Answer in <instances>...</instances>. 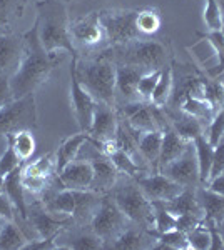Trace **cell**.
<instances>
[{
	"mask_svg": "<svg viewBox=\"0 0 224 250\" xmlns=\"http://www.w3.org/2000/svg\"><path fill=\"white\" fill-rule=\"evenodd\" d=\"M24 54V35L0 27V77H12Z\"/></svg>",
	"mask_w": 224,
	"mask_h": 250,
	"instance_id": "obj_16",
	"label": "cell"
},
{
	"mask_svg": "<svg viewBox=\"0 0 224 250\" xmlns=\"http://www.w3.org/2000/svg\"><path fill=\"white\" fill-rule=\"evenodd\" d=\"M91 140V135L89 132H82L80 130L79 134H74L71 137H67L60 147L57 148V154H55V173H59L62 170L66 165H69L72 160H75L79 157L80 148L84 147L85 144Z\"/></svg>",
	"mask_w": 224,
	"mask_h": 250,
	"instance_id": "obj_26",
	"label": "cell"
},
{
	"mask_svg": "<svg viewBox=\"0 0 224 250\" xmlns=\"http://www.w3.org/2000/svg\"><path fill=\"white\" fill-rule=\"evenodd\" d=\"M3 222H5V220H3V219H0V230H2V225H3Z\"/></svg>",
	"mask_w": 224,
	"mask_h": 250,
	"instance_id": "obj_55",
	"label": "cell"
},
{
	"mask_svg": "<svg viewBox=\"0 0 224 250\" xmlns=\"http://www.w3.org/2000/svg\"><path fill=\"white\" fill-rule=\"evenodd\" d=\"M9 147V135H0V157Z\"/></svg>",
	"mask_w": 224,
	"mask_h": 250,
	"instance_id": "obj_51",
	"label": "cell"
},
{
	"mask_svg": "<svg viewBox=\"0 0 224 250\" xmlns=\"http://www.w3.org/2000/svg\"><path fill=\"white\" fill-rule=\"evenodd\" d=\"M152 249H161V250H191L189 242H187L186 232L174 229V230L157 233L156 242H154Z\"/></svg>",
	"mask_w": 224,
	"mask_h": 250,
	"instance_id": "obj_35",
	"label": "cell"
},
{
	"mask_svg": "<svg viewBox=\"0 0 224 250\" xmlns=\"http://www.w3.org/2000/svg\"><path fill=\"white\" fill-rule=\"evenodd\" d=\"M218 2H219V3H221V5L224 7V0H218Z\"/></svg>",
	"mask_w": 224,
	"mask_h": 250,
	"instance_id": "obj_56",
	"label": "cell"
},
{
	"mask_svg": "<svg viewBox=\"0 0 224 250\" xmlns=\"http://www.w3.org/2000/svg\"><path fill=\"white\" fill-rule=\"evenodd\" d=\"M0 219H3V220L17 219V210H15L14 204L10 202V199L5 195V193L0 195Z\"/></svg>",
	"mask_w": 224,
	"mask_h": 250,
	"instance_id": "obj_48",
	"label": "cell"
},
{
	"mask_svg": "<svg viewBox=\"0 0 224 250\" xmlns=\"http://www.w3.org/2000/svg\"><path fill=\"white\" fill-rule=\"evenodd\" d=\"M107 55L116 65H134L149 70H162L173 63V48L168 40L137 39L124 45L107 47Z\"/></svg>",
	"mask_w": 224,
	"mask_h": 250,
	"instance_id": "obj_3",
	"label": "cell"
},
{
	"mask_svg": "<svg viewBox=\"0 0 224 250\" xmlns=\"http://www.w3.org/2000/svg\"><path fill=\"white\" fill-rule=\"evenodd\" d=\"M221 3L218 0H204V23L207 30H221Z\"/></svg>",
	"mask_w": 224,
	"mask_h": 250,
	"instance_id": "obj_43",
	"label": "cell"
},
{
	"mask_svg": "<svg viewBox=\"0 0 224 250\" xmlns=\"http://www.w3.org/2000/svg\"><path fill=\"white\" fill-rule=\"evenodd\" d=\"M37 127L35 95L14 99L0 110V135H12L20 130H34Z\"/></svg>",
	"mask_w": 224,
	"mask_h": 250,
	"instance_id": "obj_8",
	"label": "cell"
},
{
	"mask_svg": "<svg viewBox=\"0 0 224 250\" xmlns=\"http://www.w3.org/2000/svg\"><path fill=\"white\" fill-rule=\"evenodd\" d=\"M137 184H139L141 190L144 192V195L148 197L150 202H168V200L174 199L179 195L184 187L179 185L177 182L171 180L168 175L161 172L156 173H144V175L137 177Z\"/></svg>",
	"mask_w": 224,
	"mask_h": 250,
	"instance_id": "obj_15",
	"label": "cell"
},
{
	"mask_svg": "<svg viewBox=\"0 0 224 250\" xmlns=\"http://www.w3.org/2000/svg\"><path fill=\"white\" fill-rule=\"evenodd\" d=\"M71 227L64 229L62 232L57 235V247L59 249H74V250H97L104 249V240L99 235L92 232V229L89 227L85 230L84 224H80V229H72Z\"/></svg>",
	"mask_w": 224,
	"mask_h": 250,
	"instance_id": "obj_19",
	"label": "cell"
},
{
	"mask_svg": "<svg viewBox=\"0 0 224 250\" xmlns=\"http://www.w3.org/2000/svg\"><path fill=\"white\" fill-rule=\"evenodd\" d=\"M159 172L168 175L171 180L182 185L184 188H198L199 185H202L201 179H199V167H198L194 144H191L187 147V150L179 159L168 164Z\"/></svg>",
	"mask_w": 224,
	"mask_h": 250,
	"instance_id": "obj_12",
	"label": "cell"
},
{
	"mask_svg": "<svg viewBox=\"0 0 224 250\" xmlns=\"http://www.w3.org/2000/svg\"><path fill=\"white\" fill-rule=\"evenodd\" d=\"M164 204H166V207H168V210L171 213H174L176 217L186 215V213H194V215L204 217L201 205L198 202L196 188H184L179 195H176L174 199H171Z\"/></svg>",
	"mask_w": 224,
	"mask_h": 250,
	"instance_id": "obj_28",
	"label": "cell"
},
{
	"mask_svg": "<svg viewBox=\"0 0 224 250\" xmlns=\"http://www.w3.org/2000/svg\"><path fill=\"white\" fill-rule=\"evenodd\" d=\"M117 128H119V114H117V108L114 105L97 102L96 110H94L91 130H89L91 142L99 148L100 144L116 139Z\"/></svg>",
	"mask_w": 224,
	"mask_h": 250,
	"instance_id": "obj_14",
	"label": "cell"
},
{
	"mask_svg": "<svg viewBox=\"0 0 224 250\" xmlns=\"http://www.w3.org/2000/svg\"><path fill=\"white\" fill-rule=\"evenodd\" d=\"M94 170L89 160L77 157L71 164L66 165L59 173H57V180L64 188H71V190H91Z\"/></svg>",
	"mask_w": 224,
	"mask_h": 250,
	"instance_id": "obj_18",
	"label": "cell"
},
{
	"mask_svg": "<svg viewBox=\"0 0 224 250\" xmlns=\"http://www.w3.org/2000/svg\"><path fill=\"white\" fill-rule=\"evenodd\" d=\"M42 205L47 208L49 212L59 213V215H67L74 219V212H75V190L71 188H64L57 192H44L42 193Z\"/></svg>",
	"mask_w": 224,
	"mask_h": 250,
	"instance_id": "obj_25",
	"label": "cell"
},
{
	"mask_svg": "<svg viewBox=\"0 0 224 250\" xmlns=\"http://www.w3.org/2000/svg\"><path fill=\"white\" fill-rule=\"evenodd\" d=\"M109 159L112 160V164L116 165V168L122 173V175H129V177L137 179V177L144 175V173H150V172L146 170L142 165L137 164L136 160H134L132 157L127 154V152L122 150L121 147L117 148L112 155H109Z\"/></svg>",
	"mask_w": 224,
	"mask_h": 250,
	"instance_id": "obj_34",
	"label": "cell"
},
{
	"mask_svg": "<svg viewBox=\"0 0 224 250\" xmlns=\"http://www.w3.org/2000/svg\"><path fill=\"white\" fill-rule=\"evenodd\" d=\"M159 77H161V70H149L141 75L139 83H137V94H139L141 100H150Z\"/></svg>",
	"mask_w": 224,
	"mask_h": 250,
	"instance_id": "obj_42",
	"label": "cell"
},
{
	"mask_svg": "<svg viewBox=\"0 0 224 250\" xmlns=\"http://www.w3.org/2000/svg\"><path fill=\"white\" fill-rule=\"evenodd\" d=\"M194 150H196V159H198V167H199V179L201 184L206 185L209 180L211 173V165H213V155H214V145L206 139V135H199L193 140Z\"/></svg>",
	"mask_w": 224,
	"mask_h": 250,
	"instance_id": "obj_29",
	"label": "cell"
},
{
	"mask_svg": "<svg viewBox=\"0 0 224 250\" xmlns=\"http://www.w3.org/2000/svg\"><path fill=\"white\" fill-rule=\"evenodd\" d=\"M198 202L201 205L204 220H214L218 224L224 222V195H219L209 190L204 185H199L196 188Z\"/></svg>",
	"mask_w": 224,
	"mask_h": 250,
	"instance_id": "obj_27",
	"label": "cell"
},
{
	"mask_svg": "<svg viewBox=\"0 0 224 250\" xmlns=\"http://www.w3.org/2000/svg\"><path fill=\"white\" fill-rule=\"evenodd\" d=\"M201 39H206L214 48L216 55H218V65L214 70H211V77L216 79L218 75L224 74V34L221 30H207L204 34H198Z\"/></svg>",
	"mask_w": 224,
	"mask_h": 250,
	"instance_id": "obj_38",
	"label": "cell"
},
{
	"mask_svg": "<svg viewBox=\"0 0 224 250\" xmlns=\"http://www.w3.org/2000/svg\"><path fill=\"white\" fill-rule=\"evenodd\" d=\"M89 152L80 159L89 160L92 165L94 177L91 184V190L99 192V193H109L112 190V187L116 185L117 179H119L121 172L116 168V165L112 164V160L107 155H104L99 148L94 145L91 140L87 142Z\"/></svg>",
	"mask_w": 224,
	"mask_h": 250,
	"instance_id": "obj_11",
	"label": "cell"
},
{
	"mask_svg": "<svg viewBox=\"0 0 224 250\" xmlns=\"http://www.w3.org/2000/svg\"><path fill=\"white\" fill-rule=\"evenodd\" d=\"M24 35V54L20 63L10 80V88L14 99H22L25 95L35 94L50 77L52 70L60 62L59 55H50L46 52L39 39L37 23L28 29Z\"/></svg>",
	"mask_w": 224,
	"mask_h": 250,
	"instance_id": "obj_1",
	"label": "cell"
},
{
	"mask_svg": "<svg viewBox=\"0 0 224 250\" xmlns=\"http://www.w3.org/2000/svg\"><path fill=\"white\" fill-rule=\"evenodd\" d=\"M20 165H24V162L19 159V155L15 154L14 148H12L10 144H9L7 150L3 152L2 157H0V177L9 175L10 172H14L15 168L20 167Z\"/></svg>",
	"mask_w": 224,
	"mask_h": 250,
	"instance_id": "obj_44",
	"label": "cell"
},
{
	"mask_svg": "<svg viewBox=\"0 0 224 250\" xmlns=\"http://www.w3.org/2000/svg\"><path fill=\"white\" fill-rule=\"evenodd\" d=\"M129 225H131V220L125 217L119 205L114 202V199L109 193H104L91 222H89V227L92 229V232L99 235L105 245L107 242L119 237Z\"/></svg>",
	"mask_w": 224,
	"mask_h": 250,
	"instance_id": "obj_7",
	"label": "cell"
},
{
	"mask_svg": "<svg viewBox=\"0 0 224 250\" xmlns=\"http://www.w3.org/2000/svg\"><path fill=\"white\" fill-rule=\"evenodd\" d=\"M186 235H187V242H189V249L209 250L211 235H209V230H207L204 222H202L201 225H198V227H194L193 230H189Z\"/></svg>",
	"mask_w": 224,
	"mask_h": 250,
	"instance_id": "obj_40",
	"label": "cell"
},
{
	"mask_svg": "<svg viewBox=\"0 0 224 250\" xmlns=\"http://www.w3.org/2000/svg\"><path fill=\"white\" fill-rule=\"evenodd\" d=\"M64 2H71V0H64Z\"/></svg>",
	"mask_w": 224,
	"mask_h": 250,
	"instance_id": "obj_57",
	"label": "cell"
},
{
	"mask_svg": "<svg viewBox=\"0 0 224 250\" xmlns=\"http://www.w3.org/2000/svg\"><path fill=\"white\" fill-rule=\"evenodd\" d=\"M204 135L213 145H216L224 137V107H221L219 110H216L213 119H211L209 124H207Z\"/></svg>",
	"mask_w": 224,
	"mask_h": 250,
	"instance_id": "obj_41",
	"label": "cell"
},
{
	"mask_svg": "<svg viewBox=\"0 0 224 250\" xmlns=\"http://www.w3.org/2000/svg\"><path fill=\"white\" fill-rule=\"evenodd\" d=\"M164 108H166V114H168L171 127H173L182 139L193 142L196 137L204 134L206 125L202 120H199L189 114H184V112L179 110V108H168V107H164Z\"/></svg>",
	"mask_w": 224,
	"mask_h": 250,
	"instance_id": "obj_21",
	"label": "cell"
},
{
	"mask_svg": "<svg viewBox=\"0 0 224 250\" xmlns=\"http://www.w3.org/2000/svg\"><path fill=\"white\" fill-rule=\"evenodd\" d=\"M27 0H0V27H9L24 15Z\"/></svg>",
	"mask_w": 224,
	"mask_h": 250,
	"instance_id": "obj_39",
	"label": "cell"
},
{
	"mask_svg": "<svg viewBox=\"0 0 224 250\" xmlns=\"http://www.w3.org/2000/svg\"><path fill=\"white\" fill-rule=\"evenodd\" d=\"M191 144L193 142L182 139L169 124L168 127L162 130V145H161V154H159L157 170H161V168H164L168 164L179 159V157L187 150V147H189Z\"/></svg>",
	"mask_w": 224,
	"mask_h": 250,
	"instance_id": "obj_22",
	"label": "cell"
},
{
	"mask_svg": "<svg viewBox=\"0 0 224 250\" xmlns=\"http://www.w3.org/2000/svg\"><path fill=\"white\" fill-rule=\"evenodd\" d=\"M161 145H162V130H150L142 132L137 142L139 148V155L142 159V164L150 173H156L157 164H159V154H161Z\"/></svg>",
	"mask_w": 224,
	"mask_h": 250,
	"instance_id": "obj_24",
	"label": "cell"
},
{
	"mask_svg": "<svg viewBox=\"0 0 224 250\" xmlns=\"http://www.w3.org/2000/svg\"><path fill=\"white\" fill-rule=\"evenodd\" d=\"M9 144L24 164L30 160V157L35 152V139L32 130H20L9 135Z\"/></svg>",
	"mask_w": 224,
	"mask_h": 250,
	"instance_id": "obj_33",
	"label": "cell"
},
{
	"mask_svg": "<svg viewBox=\"0 0 224 250\" xmlns=\"http://www.w3.org/2000/svg\"><path fill=\"white\" fill-rule=\"evenodd\" d=\"M156 235L152 230L131 224L119 237L107 242L104 249H117V250H139V249H152Z\"/></svg>",
	"mask_w": 224,
	"mask_h": 250,
	"instance_id": "obj_20",
	"label": "cell"
},
{
	"mask_svg": "<svg viewBox=\"0 0 224 250\" xmlns=\"http://www.w3.org/2000/svg\"><path fill=\"white\" fill-rule=\"evenodd\" d=\"M152 207H154V229H152L154 235L174 230L177 224V217L168 210L166 204L156 200V202H152Z\"/></svg>",
	"mask_w": 224,
	"mask_h": 250,
	"instance_id": "obj_37",
	"label": "cell"
},
{
	"mask_svg": "<svg viewBox=\"0 0 224 250\" xmlns=\"http://www.w3.org/2000/svg\"><path fill=\"white\" fill-rule=\"evenodd\" d=\"M3 193V177H0V195Z\"/></svg>",
	"mask_w": 224,
	"mask_h": 250,
	"instance_id": "obj_54",
	"label": "cell"
},
{
	"mask_svg": "<svg viewBox=\"0 0 224 250\" xmlns=\"http://www.w3.org/2000/svg\"><path fill=\"white\" fill-rule=\"evenodd\" d=\"M137 9H104L100 10V23L109 47L124 45L142 39L136 27Z\"/></svg>",
	"mask_w": 224,
	"mask_h": 250,
	"instance_id": "obj_6",
	"label": "cell"
},
{
	"mask_svg": "<svg viewBox=\"0 0 224 250\" xmlns=\"http://www.w3.org/2000/svg\"><path fill=\"white\" fill-rule=\"evenodd\" d=\"M204 187H207L209 190H213L216 193H219V195H224V172L207 180Z\"/></svg>",
	"mask_w": 224,
	"mask_h": 250,
	"instance_id": "obj_50",
	"label": "cell"
},
{
	"mask_svg": "<svg viewBox=\"0 0 224 250\" xmlns=\"http://www.w3.org/2000/svg\"><path fill=\"white\" fill-rule=\"evenodd\" d=\"M77 62L79 57H72L71 63V104L74 108L75 120L79 124V128L82 132H89L94 119V110H96L97 100L89 94L80 83L79 77H77Z\"/></svg>",
	"mask_w": 224,
	"mask_h": 250,
	"instance_id": "obj_10",
	"label": "cell"
},
{
	"mask_svg": "<svg viewBox=\"0 0 224 250\" xmlns=\"http://www.w3.org/2000/svg\"><path fill=\"white\" fill-rule=\"evenodd\" d=\"M161 14H159L157 9H152V7L137 9L136 27L142 37H149V35L157 34L159 29H161Z\"/></svg>",
	"mask_w": 224,
	"mask_h": 250,
	"instance_id": "obj_32",
	"label": "cell"
},
{
	"mask_svg": "<svg viewBox=\"0 0 224 250\" xmlns=\"http://www.w3.org/2000/svg\"><path fill=\"white\" fill-rule=\"evenodd\" d=\"M28 237L15 220H5L0 230V250H22Z\"/></svg>",
	"mask_w": 224,
	"mask_h": 250,
	"instance_id": "obj_30",
	"label": "cell"
},
{
	"mask_svg": "<svg viewBox=\"0 0 224 250\" xmlns=\"http://www.w3.org/2000/svg\"><path fill=\"white\" fill-rule=\"evenodd\" d=\"M12 100H14V94H12L9 77H0V110Z\"/></svg>",
	"mask_w": 224,
	"mask_h": 250,
	"instance_id": "obj_49",
	"label": "cell"
},
{
	"mask_svg": "<svg viewBox=\"0 0 224 250\" xmlns=\"http://www.w3.org/2000/svg\"><path fill=\"white\" fill-rule=\"evenodd\" d=\"M3 193L14 204L15 210H17V217L25 222L28 217V207L25 202V188L22 185V165L15 168L14 172H10L9 175L3 177Z\"/></svg>",
	"mask_w": 224,
	"mask_h": 250,
	"instance_id": "obj_23",
	"label": "cell"
},
{
	"mask_svg": "<svg viewBox=\"0 0 224 250\" xmlns=\"http://www.w3.org/2000/svg\"><path fill=\"white\" fill-rule=\"evenodd\" d=\"M144 72V68L134 65H116V107L141 100L137 83Z\"/></svg>",
	"mask_w": 224,
	"mask_h": 250,
	"instance_id": "obj_17",
	"label": "cell"
},
{
	"mask_svg": "<svg viewBox=\"0 0 224 250\" xmlns=\"http://www.w3.org/2000/svg\"><path fill=\"white\" fill-rule=\"evenodd\" d=\"M204 222V217L201 215H194V213H186V215H179L177 217V224H176V229L182 232H189L193 230L194 227L201 225Z\"/></svg>",
	"mask_w": 224,
	"mask_h": 250,
	"instance_id": "obj_46",
	"label": "cell"
},
{
	"mask_svg": "<svg viewBox=\"0 0 224 250\" xmlns=\"http://www.w3.org/2000/svg\"><path fill=\"white\" fill-rule=\"evenodd\" d=\"M77 77L97 102L116 107V63L102 50L87 62H77Z\"/></svg>",
	"mask_w": 224,
	"mask_h": 250,
	"instance_id": "obj_4",
	"label": "cell"
},
{
	"mask_svg": "<svg viewBox=\"0 0 224 250\" xmlns=\"http://www.w3.org/2000/svg\"><path fill=\"white\" fill-rule=\"evenodd\" d=\"M37 7V30L39 39L42 42L47 54L57 55L60 50L71 54L72 57H79V50L75 48L71 39V19L67 14V7L64 0H39Z\"/></svg>",
	"mask_w": 224,
	"mask_h": 250,
	"instance_id": "obj_2",
	"label": "cell"
},
{
	"mask_svg": "<svg viewBox=\"0 0 224 250\" xmlns=\"http://www.w3.org/2000/svg\"><path fill=\"white\" fill-rule=\"evenodd\" d=\"M109 195L114 199V202L119 205V208L125 213L131 224H136L139 227L154 229V207L152 202L144 195L141 190L139 184L134 177L129 175H119L116 185Z\"/></svg>",
	"mask_w": 224,
	"mask_h": 250,
	"instance_id": "obj_5",
	"label": "cell"
},
{
	"mask_svg": "<svg viewBox=\"0 0 224 250\" xmlns=\"http://www.w3.org/2000/svg\"><path fill=\"white\" fill-rule=\"evenodd\" d=\"M173 85H174V68L173 63H171V65L164 67L161 70V77L157 80V85L154 88L149 102H152L156 107H166L171 100V95H173Z\"/></svg>",
	"mask_w": 224,
	"mask_h": 250,
	"instance_id": "obj_31",
	"label": "cell"
},
{
	"mask_svg": "<svg viewBox=\"0 0 224 250\" xmlns=\"http://www.w3.org/2000/svg\"><path fill=\"white\" fill-rule=\"evenodd\" d=\"M55 172V155L54 154H46L39 157L34 162H28L22 165V173L24 175H34V177H42V179H49L54 175Z\"/></svg>",
	"mask_w": 224,
	"mask_h": 250,
	"instance_id": "obj_36",
	"label": "cell"
},
{
	"mask_svg": "<svg viewBox=\"0 0 224 250\" xmlns=\"http://www.w3.org/2000/svg\"><path fill=\"white\" fill-rule=\"evenodd\" d=\"M27 222L30 224V227L34 229V232L37 233V237H42V239L57 237L64 229H67L75 224L72 217L49 212L42 204L28 208Z\"/></svg>",
	"mask_w": 224,
	"mask_h": 250,
	"instance_id": "obj_13",
	"label": "cell"
},
{
	"mask_svg": "<svg viewBox=\"0 0 224 250\" xmlns=\"http://www.w3.org/2000/svg\"><path fill=\"white\" fill-rule=\"evenodd\" d=\"M224 172V137L214 145V155H213V165H211L209 179L219 175Z\"/></svg>",
	"mask_w": 224,
	"mask_h": 250,
	"instance_id": "obj_45",
	"label": "cell"
},
{
	"mask_svg": "<svg viewBox=\"0 0 224 250\" xmlns=\"http://www.w3.org/2000/svg\"><path fill=\"white\" fill-rule=\"evenodd\" d=\"M219 230H221V237H223V242H224V222L219 224Z\"/></svg>",
	"mask_w": 224,
	"mask_h": 250,
	"instance_id": "obj_53",
	"label": "cell"
},
{
	"mask_svg": "<svg viewBox=\"0 0 224 250\" xmlns=\"http://www.w3.org/2000/svg\"><path fill=\"white\" fill-rule=\"evenodd\" d=\"M221 14H223V17H221V32L224 34V7L221 5Z\"/></svg>",
	"mask_w": 224,
	"mask_h": 250,
	"instance_id": "obj_52",
	"label": "cell"
},
{
	"mask_svg": "<svg viewBox=\"0 0 224 250\" xmlns=\"http://www.w3.org/2000/svg\"><path fill=\"white\" fill-rule=\"evenodd\" d=\"M69 32H71V39L75 48H97L104 43L107 45V39H105L102 23H100V10L89 12L82 17L71 20Z\"/></svg>",
	"mask_w": 224,
	"mask_h": 250,
	"instance_id": "obj_9",
	"label": "cell"
},
{
	"mask_svg": "<svg viewBox=\"0 0 224 250\" xmlns=\"http://www.w3.org/2000/svg\"><path fill=\"white\" fill-rule=\"evenodd\" d=\"M207 230L211 235V247L209 250H224V242L221 237V230H219V224L214 220H204Z\"/></svg>",
	"mask_w": 224,
	"mask_h": 250,
	"instance_id": "obj_47",
	"label": "cell"
}]
</instances>
